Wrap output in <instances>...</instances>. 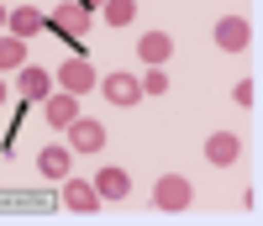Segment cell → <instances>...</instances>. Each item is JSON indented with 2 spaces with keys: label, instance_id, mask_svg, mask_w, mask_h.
Returning <instances> with one entry per match:
<instances>
[{
  "label": "cell",
  "instance_id": "obj_13",
  "mask_svg": "<svg viewBox=\"0 0 263 226\" xmlns=\"http://www.w3.org/2000/svg\"><path fill=\"white\" fill-rule=\"evenodd\" d=\"M69 163H74V147H42L37 153V174H48V179H69Z\"/></svg>",
  "mask_w": 263,
  "mask_h": 226
},
{
  "label": "cell",
  "instance_id": "obj_15",
  "mask_svg": "<svg viewBox=\"0 0 263 226\" xmlns=\"http://www.w3.org/2000/svg\"><path fill=\"white\" fill-rule=\"evenodd\" d=\"M21 63H27V37L6 32V37H0V74H16Z\"/></svg>",
  "mask_w": 263,
  "mask_h": 226
},
{
  "label": "cell",
  "instance_id": "obj_16",
  "mask_svg": "<svg viewBox=\"0 0 263 226\" xmlns=\"http://www.w3.org/2000/svg\"><path fill=\"white\" fill-rule=\"evenodd\" d=\"M100 16L111 21V27H126V21L137 16V0H100Z\"/></svg>",
  "mask_w": 263,
  "mask_h": 226
},
{
  "label": "cell",
  "instance_id": "obj_18",
  "mask_svg": "<svg viewBox=\"0 0 263 226\" xmlns=\"http://www.w3.org/2000/svg\"><path fill=\"white\" fill-rule=\"evenodd\" d=\"M232 100L242 105V110H253V100H258V84H253V79H237V89H232Z\"/></svg>",
  "mask_w": 263,
  "mask_h": 226
},
{
  "label": "cell",
  "instance_id": "obj_3",
  "mask_svg": "<svg viewBox=\"0 0 263 226\" xmlns=\"http://www.w3.org/2000/svg\"><path fill=\"white\" fill-rule=\"evenodd\" d=\"M63 131H69V147H74V153H100V147H105V126H100L95 116H74Z\"/></svg>",
  "mask_w": 263,
  "mask_h": 226
},
{
  "label": "cell",
  "instance_id": "obj_8",
  "mask_svg": "<svg viewBox=\"0 0 263 226\" xmlns=\"http://www.w3.org/2000/svg\"><path fill=\"white\" fill-rule=\"evenodd\" d=\"M63 205H69L74 216H90V211L105 205V200H100V190L90 184V179H69V184H63Z\"/></svg>",
  "mask_w": 263,
  "mask_h": 226
},
{
  "label": "cell",
  "instance_id": "obj_11",
  "mask_svg": "<svg viewBox=\"0 0 263 226\" xmlns=\"http://www.w3.org/2000/svg\"><path fill=\"white\" fill-rule=\"evenodd\" d=\"M42 27H48V16H42L37 6H16V11H6V32H16V37H37Z\"/></svg>",
  "mask_w": 263,
  "mask_h": 226
},
{
  "label": "cell",
  "instance_id": "obj_6",
  "mask_svg": "<svg viewBox=\"0 0 263 226\" xmlns=\"http://www.w3.org/2000/svg\"><path fill=\"white\" fill-rule=\"evenodd\" d=\"M237 158H242V137H237V131H211V137H205V163L232 168Z\"/></svg>",
  "mask_w": 263,
  "mask_h": 226
},
{
  "label": "cell",
  "instance_id": "obj_2",
  "mask_svg": "<svg viewBox=\"0 0 263 226\" xmlns=\"http://www.w3.org/2000/svg\"><path fill=\"white\" fill-rule=\"evenodd\" d=\"M190 200L195 195H190V179L184 174H163L158 184H153V205H158V211H184Z\"/></svg>",
  "mask_w": 263,
  "mask_h": 226
},
{
  "label": "cell",
  "instance_id": "obj_4",
  "mask_svg": "<svg viewBox=\"0 0 263 226\" xmlns=\"http://www.w3.org/2000/svg\"><path fill=\"white\" fill-rule=\"evenodd\" d=\"M248 42H253V27L242 16H221L216 21V48L221 53H248Z\"/></svg>",
  "mask_w": 263,
  "mask_h": 226
},
{
  "label": "cell",
  "instance_id": "obj_5",
  "mask_svg": "<svg viewBox=\"0 0 263 226\" xmlns=\"http://www.w3.org/2000/svg\"><path fill=\"white\" fill-rule=\"evenodd\" d=\"M48 27H58L63 37H84L90 32V11H84L79 0H63L58 11H48Z\"/></svg>",
  "mask_w": 263,
  "mask_h": 226
},
{
  "label": "cell",
  "instance_id": "obj_19",
  "mask_svg": "<svg viewBox=\"0 0 263 226\" xmlns=\"http://www.w3.org/2000/svg\"><path fill=\"white\" fill-rule=\"evenodd\" d=\"M6 95H11V89H6V74H0V105H6Z\"/></svg>",
  "mask_w": 263,
  "mask_h": 226
},
{
  "label": "cell",
  "instance_id": "obj_12",
  "mask_svg": "<svg viewBox=\"0 0 263 226\" xmlns=\"http://www.w3.org/2000/svg\"><path fill=\"white\" fill-rule=\"evenodd\" d=\"M168 53H174V37L168 32H142L137 37V58L142 63H168Z\"/></svg>",
  "mask_w": 263,
  "mask_h": 226
},
{
  "label": "cell",
  "instance_id": "obj_7",
  "mask_svg": "<svg viewBox=\"0 0 263 226\" xmlns=\"http://www.w3.org/2000/svg\"><path fill=\"white\" fill-rule=\"evenodd\" d=\"M100 95L111 105H137L142 100V79H132V74H100Z\"/></svg>",
  "mask_w": 263,
  "mask_h": 226
},
{
  "label": "cell",
  "instance_id": "obj_10",
  "mask_svg": "<svg viewBox=\"0 0 263 226\" xmlns=\"http://www.w3.org/2000/svg\"><path fill=\"white\" fill-rule=\"evenodd\" d=\"M42 116H48V126H69L74 116H79V95H69V89H63V95H48V100H42Z\"/></svg>",
  "mask_w": 263,
  "mask_h": 226
},
{
  "label": "cell",
  "instance_id": "obj_14",
  "mask_svg": "<svg viewBox=\"0 0 263 226\" xmlns=\"http://www.w3.org/2000/svg\"><path fill=\"white\" fill-rule=\"evenodd\" d=\"M95 190H100V200H126L132 195V179H126V168H100L95 174Z\"/></svg>",
  "mask_w": 263,
  "mask_h": 226
},
{
  "label": "cell",
  "instance_id": "obj_9",
  "mask_svg": "<svg viewBox=\"0 0 263 226\" xmlns=\"http://www.w3.org/2000/svg\"><path fill=\"white\" fill-rule=\"evenodd\" d=\"M53 84H58V79H53L48 69H37V63H21V69H16V89H21L27 100H48Z\"/></svg>",
  "mask_w": 263,
  "mask_h": 226
},
{
  "label": "cell",
  "instance_id": "obj_20",
  "mask_svg": "<svg viewBox=\"0 0 263 226\" xmlns=\"http://www.w3.org/2000/svg\"><path fill=\"white\" fill-rule=\"evenodd\" d=\"M0 27H6V6H0Z\"/></svg>",
  "mask_w": 263,
  "mask_h": 226
},
{
  "label": "cell",
  "instance_id": "obj_1",
  "mask_svg": "<svg viewBox=\"0 0 263 226\" xmlns=\"http://www.w3.org/2000/svg\"><path fill=\"white\" fill-rule=\"evenodd\" d=\"M69 95H90V89H100V74H95V63L90 58H63V69L53 74Z\"/></svg>",
  "mask_w": 263,
  "mask_h": 226
},
{
  "label": "cell",
  "instance_id": "obj_17",
  "mask_svg": "<svg viewBox=\"0 0 263 226\" xmlns=\"http://www.w3.org/2000/svg\"><path fill=\"white\" fill-rule=\"evenodd\" d=\"M168 89V74H163V63H147V79H142V95H163Z\"/></svg>",
  "mask_w": 263,
  "mask_h": 226
}]
</instances>
